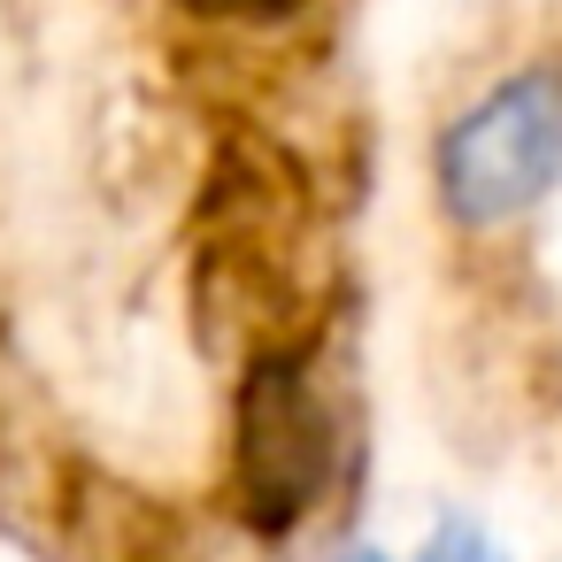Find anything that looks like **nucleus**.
Returning a JSON list of instances; mask_svg holds the SVG:
<instances>
[{
	"mask_svg": "<svg viewBox=\"0 0 562 562\" xmlns=\"http://www.w3.org/2000/svg\"><path fill=\"white\" fill-rule=\"evenodd\" d=\"M355 485V408L316 324L255 331L224 408V508L247 539H308Z\"/></svg>",
	"mask_w": 562,
	"mask_h": 562,
	"instance_id": "1",
	"label": "nucleus"
},
{
	"mask_svg": "<svg viewBox=\"0 0 562 562\" xmlns=\"http://www.w3.org/2000/svg\"><path fill=\"white\" fill-rule=\"evenodd\" d=\"M424 193L454 247H508L562 201V47L508 55L439 109Z\"/></svg>",
	"mask_w": 562,
	"mask_h": 562,
	"instance_id": "2",
	"label": "nucleus"
},
{
	"mask_svg": "<svg viewBox=\"0 0 562 562\" xmlns=\"http://www.w3.org/2000/svg\"><path fill=\"white\" fill-rule=\"evenodd\" d=\"M416 562H516V547L477 516V508H462V501H447L431 524H424V539H416Z\"/></svg>",
	"mask_w": 562,
	"mask_h": 562,
	"instance_id": "3",
	"label": "nucleus"
},
{
	"mask_svg": "<svg viewBox=\"0 0 562 562\" xmlns=\"http://www.w3.org/2000/svg\"><path fill=\"white\" fill-rule=\"evenodd\" d=\"M170 16L209 24V32H278L293 16H308V0H162Z\"/></svg>",
	"mask_w": 562,
	"mask_h": 562,
	"instance_id": "4",
	"label": "nucleus"
},
{
	"mask_svg": "<svg viewBox=\"0 0 562 562\" xmlns=\"http://www.w3.org/2000/svg\"><path fill=\"white\" fill-rule=\"evenodd\" d=\"M331 562H401V554H385V547H339Z\"/></svg>",
	"mask_w": 562,
	"mask_h": 562,
	"instance_id": "5",
	"label": "nucleus"
}]
</instances>
